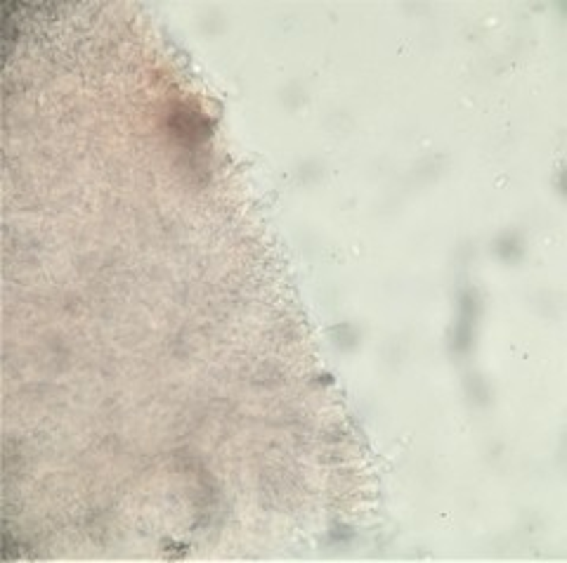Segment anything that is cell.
I'll return each instance as SVG.
<instances>
[{
    "instance_id": "1",
    "label": "cell",
    "mask_w": 567,
    "mask_h": 563,
    "mask_svg": "<svg viewBox=\"0 0 567 563\" xmlns=\"http://www.w3.org/2000/svg\"><path fill=\"white\" fill-rule=\"evenodd\" d=\"M471 322H473V301L471 296L464 299V306H461V322L456 329V348L466 350L468 343H471Z\"/></svg>"
}]
</instances>
